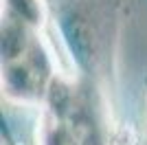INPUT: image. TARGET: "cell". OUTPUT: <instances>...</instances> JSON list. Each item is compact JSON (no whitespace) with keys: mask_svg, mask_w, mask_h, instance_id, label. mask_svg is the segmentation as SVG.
Masks as SVG:
<instances>
[{"mask_svg":"<svg viewBox=\"0 0 147 145\" xmlns=\"http://www.w3.org/2000/svg\"><path fill=\"white\" fill-rule=\"evenodd\" d=\"M35 31L16 18L2 16V99L20 108H40L61 68V60Z\"/></svg>","mask_w":147,"mask_h":145,"instance_id":"6da1fadb","label":"cell"},{"mask_svg":"<svg viewBox=\"0 0 147 145\" xmlns=\"http://www.w3.org/2000/svg\"><path fill=\"white\" fill-rule=\"evenodd\" d=\"M37 110L35 145H110L97 95L75 72H59Z\"/></svg>","mask_w":147,"mask_h":145,"instance_id":"7a4b0ae2","label":"cell"},{"mask_svg":"<svg viewBox=\"0 0 147 145\" xmlns=\"http://www.w3.org/2000/svg\"><path fill=\"white\" fill-rule=\"evenodd\" d=\"M2 16L16 18L35 31H44L51 20L46 0H2Z\"/></svg>","mask_w":147,"mask_h":145,"instance_id":"3957f363","label":"cell"}]
</instances>
